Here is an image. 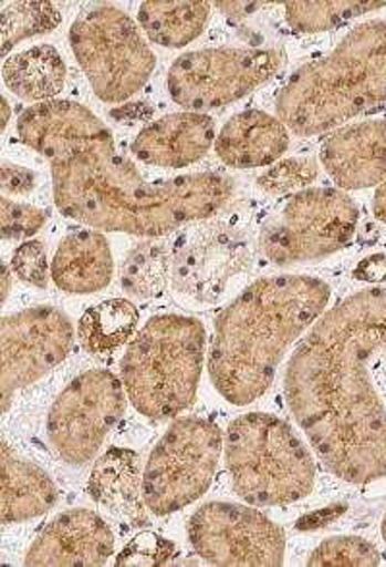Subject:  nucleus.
<instances>
[{"mask_svg":"<svg viewBox=\"0 0 386 567\" xmlns=\"http://www.w3.org/2000/svg\"><path fill=\"white\" fill-rule=\"evenodd\" d=\"M290 413L342 481L386 476V289L341 300L295 347L284 378Z\"/></svg>","mask_w":386,"mask_h":567,"instance_id":"nucleus-1","label":"nucleus"},{"mask_svg":"<svg viewBox=\"0 0 386 567\" xmlns=\"http://www.w3.org/2000/svg\"><path fill=\"white\" fill-rule=\"evenodd\" d=\"M54 204L62 214L98 230L163 237L220 214L234 198V178L194 173L159 183L145 181L122 157L114 138L95 140L54 157Z\"/></svg>","mask_w":386,"mask_h":567,"instance_id":"nucleus-2","label":"nucleus"},{"mask_svg":"<svg viewBox=\"0 0 386 567\" xmlns=\"http://www.w3.org/2000/svg\"><path fill=\"white\" fill-rule=\"evenodd\" d=\"M331 287L317 277L259 279L215 322L209 377L232 405H251L273 383L289 347L325 315Z\"/></svg>","mask_w":386,"mask_h":567,"instance_id":"nucleus-3","label":"nucleus"},{"mask_svg":"<svg viewBox=\"0 0 386 567\" xmlns=\"http://www.w3.org/2000/svg\"><path fill=\"white\" fill-rule=\"evenodd\" d=\"M274 107L295 136L338 131L386 107V20L359 23L331 53L295 70Z\"/></svg>","mask_w":386,"mask_h":567,"instance_id":"nucleus-4","label":"nucleus"},{"mask_svg":"<svg viewBox=\"0 0 386 567\" xmlns=\"http://www.w3.org/2000/svg\"><path fill=\"white\" fill-rule=\"evenodd\" d=\"M204 323L191 316L152 318L129 343L122 383L137 413L170 421L196 401L205 361Z\"/></svg>","mask_w":386,"mask_h":567,"instance_id":"nucleus-5","label":"nucleus"},{"mask_svg":"<svg viewBox=\"0 0 386 567\" xmlns=\"http://www.w3.org/2000/svg\"><path fill=\"white\" fill-rule=\"evenodd\" d=\"M225 460L236 494L251 506H290L315 483L307 445L279 416L248 413L228 426Z\"/></svg>","mask_w":386,"mask_h":567,"instance_id":"nucleus-6","label":"nucleus"},{"mask_svg":"<svg viewBox=\"0 0 386 567\" xmlns=\"http://www.w3.org/2000/svg\"><path fill=\"white\" fill-rule=\"evenodd\" d=\"M70 45L93 93L105 103L134 97L157 66L136 22L113 4H97L77 16Z\"/></svg>","mask_w":386,"mask_h":567,"instance_id":"nucleus-7","label":"nucleus"},{"mask_svg":"<svg viewBox=\"0 0 386 567\" xmlns=\"http://www.w3.org/2000/svg\"><path fill=\"white\" fill-rule=\"evenodd\" d=\"M359 209L341 188H307L284 199L259 230V250L277 266L321 260L348 245Z\"/></svg>","mask_w":386,"mask_h":567,"instance_id":"nucleus-8","label":"nucleus"},{"mask_svg":"<svg viewBox=\"0 0 386 567\" xmlns=\"http://www.w3.org/2000/svg\"><path fill=\"white\" fill-rule=\"evenodd\" d=\"M225 437L217 424L178 419L155 445L144 471L145 504L159 517L180 512L209 491Z\"/></svg>","mask_w":386,"mask_h":567,"instance_id":"nucleus-9","label":"nucleus"},{"mask_svg":"<svg viewBox=\"0 0 386 567\" xmlns=\"http://www.w3.org/2000/svg\"><path fill=\"white\" fill-rule=\"evenodd\" d=\"M279 49L212 47L178 56L168 70L167 87L180 107L205 113L227 107L267 84L282 69Z\"/></svg>","mask_w":386,"mask_h":567,"instance_id":"nucleus-10","label":"nucleus"},{"mask_svg":"<svg viewBox=\"0 0 386 567\" xmlns=\"http://www.w3.org/2000/svg\"><path fill=\"white\" fill-rule=\"evenodd\" d=\"M124 411V383L108 370H87L54 399L46 416V436L62 461L85 465L97 455Z\"/></svg>","mask_w":386,"mask_h":567,"instance_id":"nucleus-11","label":"nucleus"},{"mask_svg":"<svg viewBox=\"0 0 386 567\" xmlns=\"http://www.w3.org/2000/svg\"><path fill=\"white\" fill-rule=\"evenodd\" d=\"M253 246L230 223H190L170 248V284L184 297L217 302L230 281L250 274Z\"/></svg>","mask_w":386,"mask_h":567,"instance_id":"nucleus-12","label":"nucleus"},{"mask_svg":"<svg viewBox=\"0 0 386 567\" xmlns=\"http://www.w3.org/2000/svg\"><path fill=\"white\" fill-rule=\"evenodd\" d=\"M190 543L201 560L220 567H279L284 564V530L258 509L209 502L190 519Z\"/></svg>","mask_w":386,"mask_h":567,"instance_id":"nucleus-13","label":"nucleus"},{"mask_svg":"<svg viewBox=\"0 0 386 567\" xmlns=\"http://www.w3.org/2000/svg\"><path fill=\"white\" fill-rule=\"evenodd\" d=\"M74 326L54 307H35L8 315L0 322V399L10 411L18 391L39 382L72 351Z\"/></svg>","mask_w":386,"mask_h":567,"instance_id":"nucleus-14","label":"nucleus"},{"mask_svg":"<svg viewBox=\"0 0 386 567\" xmlns=\"http://www.w3.org/2000/svg\"><path fill=\"white\" fill-rule=\"evenodd\" d=\"M114 553L108 523L92 509H69L46 523L31 543L23 566H105Z\"/></svg>","mask_w":386,"mask_h":567,"instance_id":"nucleus-15","label":"nucleus"},{"mask_svg":"<svg viewBox=\"0 0 386 567\" xmlns=\"http://www.w3.org/2000/svg\"><path fill=\"white\" fill-rule=\"evenodd\" d=\"M321 163L341 190H364L386 181V118L334 131L321 146Z\"/></svg>","mask_w":386,"mask_h":567,"instance_id":"nucleus-16","label":"nucleus"},{"mask_svg":"<svg viewBox=\"0 0 386 567\" xmlns=\"http://www.w3.org/2000/svg\"><path fill=\"white\" fill-rule=\"evenodd\" d=\"M18 136L25 146L54 157L113 134L93 111L76 101L51 100L25 109L18 118Z\"/></svg>","mask_w":386,"mask_h":567,"instance_id":"nucleus-17","label":"nucleus"},{"mask_svg":"<svg viewBox=\"0 0 386 567\" xmlns=\"http://www.w3.org/2000/svg\"><path fill=\"white\" fill-rule=\"evenodd\" d=\"M215 121L204 113H175L139 131L132 152L139 162L165 169H184L204 159L215 144Z\"/></svg>","mask_w":386,"mask_h":567,"instance_id":"nucleus-18","label":"nucleus"},{"mask_svg":"<svg viewBox=\"0 0 386 567\" xmlns=\"http://www.w3.org/2000/svg\"><path fill=\"white\" fill-rule=\"evenodd\" d=\"M290 134L279 116L250 109L228 118L215 150L232 169H258L274 165L286 154Z\"/></svg>","mask_w":386,"mask_h":567,"instance_id":"nucleus-19","label":"nucleus"},{"mask_svg":"<svg viewBox=\"0 0 386 567\" xmlns=\"http://www.w3.org/2000/svg\"><path fill=\"white\" fill-rule=\"evenodd\" d=\"M139 457L126 447H113L93 465L87 491L98 506L129 527L147 523L144 498V475L139 473Z\"/></svg>","mask_w":386,"mask_h":567,"instance_id":"nucleus-20","label":"nucleus"},{"mask_svg":"<svg viewBox=\"0 0 386 567\" xmlns=\"http://www.w3.org/2000/svg\"><path fill=\"white\" fill-rule=\"evenodd\" d=\"M113 274L111 245L97 229L70 233L56 248L51 264L54 285L72 295L103 291L111 284Z\"/></svg>","mask_w":386,"mask_h":567,"instance_id":"nucleus-21","label":"nucleus"},{"mask_svg":"<svg viewBox=\"0 0 386 567\" xmlns=\"http://www.w3.org/2000/svg\"><path fill=\"white\" fill-rule=\"evenodd\" d=\"M2 471V525L30 522L56 506L59 491L43 468L15 453L7 440L0 442Z\"/></svg>","mask_w":386,"mask_h":567,"instance_id":"nucleus-22","label":"nucleus"},{"mask_svg":"<svg viewBox=\"0 0 386 567\" xmlns=\"http://www.w3.org/2000/svg\"><path fill=\"white\" fill-rule=\"evenodd\" d=\"M2 78L20 100L43 103L64 90L66 64L53 45H35L8 56Z\"/></svg>","mask_w":386,"mask_h":567,"instance_id":"nucleus-23","label":"nucleus"},{"mask_svg":"<svg viewBox=\"0 0 386 567\" xmlns=\"http://www.w3.org/2000/svg\"><path fill=\"white\" fill-rule=\"evenodd\" d=\"M209 14V2L152 0L139 7L137 20L153 43L167 49H182L204 33Z\"/></svg>","mask_w":386,"mask_h":567,"instance_id":"nucleus-24","label":"nucleus"},{"mask_svg":"<svg viewBox=\"0 0 386 567\" xmlns=\"http://www.w3.org/2000/svg\"><path fill=\"white\" fill-rule=\"evenodd\" d=\"M137 322V308L129 300H103L82 316L77 328L80 343L92 354L111 353L128 343Z\"/></svg>","mask_w":386,"mask_h":567,"instance_id":"nucleus-25","label":"nucleus"},{"mask_svg":"<svg viewBox=\"0 0 386 567\" xmlns=\"http://www.w3.org/2000/svg\"><path fill=\"white\" fill-rule=\"evenodd\" d=\"M122 289L134 299H155L170 284V248L149 238L129 250L122 264Z\"/></svg>","mask_w":386,"mask_h":567,"instance_id":"nucleus-26","label":"nucleus"},{"mask_svg":"<svg viewBox=\"0 0 386 567\" xmlns=\"http://www.w3.org/2000/svg\"><path fill=\"white\" fill-rule=\"evenodd\" d=\"M386 2H356V0H321V2H286L284 14L292 30L298 33H321L341 28L350 20L369 14Z\"/></svg>","mask_w":386,"mask_h":567,"instance_id":"nucleus-27","label":"nucleus"},{"mask_svg":"<svg viewBox=\"0 0 386 567\" xmlns=\"http://www.w3.org/2000/svg\"><path fill=\"white\" fill-rule=\"evenodd\" d=\"M61 10L53 2H10L2 8V54L35 35H45L61 23Z\"/></svg>","mask_w":386,"mask_h":567,"instance_id":"nucleus-28","label":"nucleus"},{"mask_svg":"<svg viewBox=\"0 0 386 567\" xmlns=\"http://www.w3.org/2000/svg\"><path fill=\"white\" fill-rule=\"evenodd\" d=\"M379 564L377 546L362 537L326 538L307 558L311 567H375Z\"/></svg>","mask_w":386,"mask_h":567,"instance_id":"nucleus-29","label":"nucleus"},{"mask_svg":"<svg viewBox=\"0 0 386 567\" xmlns=\"http://www.w3.org/2000/svg\"><path fill=\"white\" fill-rule=\"evenodd\" d=\"M319 165L311 157H290L284 162L274 163L258 177L259 188L267 194H290L310 188L317 178Z\"/></svg>","mask_w":386,"mask_h":567,"instance_id":"nucleus-30","label":"nucleus"},{"mask_svg":"<svg viewBox=\"0 0 386 567\" xmlns=\"http://www.w3.org/2000/svg\"><path fill=\"white\" fill-rule=\"evenodd\" d=\"M45 207L18 204L8 196L0 198V235L4 240H23L38 235L49 221Z\"/></svg>","mask_w":386,"mask_h":567,"instance_id":"nucleus-31","label":"nucleus"},{"mask_svg":"<svg viewBox=\"0 0 386 567\" xmlns=\"http://www.w3.org/2000/svg\"><path fill=\"white\" fill-rule=\"evenodd\" d=\"M175 553V543L152 530H142L122 548L114 566H165Z\"/></svg>","mask_w":386,"mask_h":567,"instance_id":"nucleus-32","label":"nucleus"},{"mask_svg":"<svg viewBox=\"0 0 386 567\" xmlns=\"http://www.w3.org/2000/svg\"><path fill=\"white\" fill-rule=\"evenodd\" d=\"M10 266L23 284L33 285L38 289H45L49 284L51 268L46 261L45 245L39 240H30V243H23L20 248H15Z\"/></svg>","mask_w":386,"mask_h":567,"instance_id":"nucleus-33","label":"nucleus"},{"mask_svg":"<svg viewBox=\"0 0 386 567\" xmlns=\"http://www.w3.org/2000/svg\"><path fill=\"white\" fill-rule=\"evenodd\" d=\"M38 186V175L15 163L2 162L0 165V188L2 196H25Z\"/></svg>","mask_w":386,"mask_h":567,"instance_id":"nucleus-34","label":"nucleus"},{"mask_svg":"<svg viewBox=\"0 0 386 567\" xmlns=\"http://www.w3.org/2000/svg\"><path fill=\"white\" fill-rule=\"evenodd\" d=\"M354 277L357 281H364V284H385L386 281V256L385 254H375L369 256L365 260L359 261Z\"/></svg>","mask_w":386,"mask_h":567,"instance_id":"nucleus-35","label":"nucleus"},{"mask_svg":"<svg viewBox=\"0 0 386 567\" xmlns=\"http://www.w3.org/2000/svg\"><path fill=\"white\" fill-rule=\"evenodd\" d=\"M215 7L219 8L220 12L227 16L230 22H240L243 18L255 14L259 10L271 7V4H265V2H217Z\"/></svg>","mask_w":386,"mask_h":567,"instance_id":"nucleus-36","label":"nucleus"},{"mask_svg":"<svg viewBox=\"0 0 386 567\" xmlns=\"http://www.w3.org/2000/svg\"><path fill=\"white\" fill-rule=\"evenodd\" d=\"M342 509H344V507L333 506L321 509V512H315V514L305 515V517H302V519L298 522L295 527L300 530L321 529V527H325L326 523L336 519V517L342 514Z\"/></svg>","mask_w":386,"mask_h":567,"instance_id":"nucleus-37","label":"nucleus"},{"mask_svg":"<svg viewBox=\"0 0 386 567\" xmlns=\"http://www.w3.org/2000/svg\"><path fill=\"white\" fill-rule=\"evenodd\" d=\"M373 214L380 223H386V181L373 196Z\"/></svg>","mask_w":386,"mask_h":567,"instance_id":"nucleus-38","label":"nucleus"},{"mask_svg":"<svg viewBox=\"0 0 386 567\" xmlns=\"http://www.w3.org/2000/svg\"><path fill=\"white\" fill-rule=\"evenodd\" d=\"M10 287H12V281H10V269L4 266V268H2V302L8 299Z\"/></svg>","mask_w":386,"mask_h":567,"instance_id":"nucleus-39","label":"nucleus"},{"mask_svg":"<svg viewBox=\"0 0 386 567\" xmlns=\"http://www.w3.org/2000/svg\"><path fill=\"white\" fill-rule=\"evenodd\" d=\"M0 103H2V124H0V128L4 131L8 126V121H10V107H8L7 97H0Z\"/></svg>","mask_w":386,"mask_h":567,"instance_id":"nucleus-40","label":"nucleus"},{"mask_svg":"<svg viewBox=\"0 0 386 567\" xmlns=\"http://www.w3.org/2000/svg\"><path fill=\"white\" fill-rule=\"evenodd\" d=\"M380 530H383V538H385L386 543V517L383 519V527H380Z\"/></svg>","mask_w":386,"mask_h":567,"instance_id":"nucleus-41","label":"nucleus"}]
</instances>
